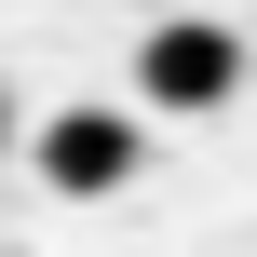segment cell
Returning a JSON list of instances; mask_svg holds the SVG:
<instances>
[{"instance_id": "1", "label": "cell", "mask_w": 257, "mask_h": 257, "mask_svg": "<svg viewBox=\"0 0 257 257\" xmlns=\"http://www.w3.org/2000/svg\"><path fill=\"white\" fill-rule=\"evenodd\" d=\"M136 81H149L163 122H217V108L244 95V41H230L217 14H163V27L136 41Z\"/></svg>"}, {"instance_id": "2", "label": "cell", "mask_w": 257, "mask_h": 257, "mask_svg": "<svg viewBox=\"0 0 257 257\" xmlns=\"http://www.w3.org/2000/svg\"><path fill=\"white\" fill-rule=\"evenodd\" d=\"M136 176V108H54L41 122V190L54 203H108Z\"/></svg>"}, {"instance_id": "3", "label": "cell", "mask_w": 257, "mask_h": 257, "mask_svg": "<svg viewBox=\"0 0 257 257\" xmlns=\"http://www.w3.org/2000/svg\"><path fill=\"white\" fill-rule=\"evenodd\" d=\"M0 149H14V108H0Z\"/></svg>"}]
</instances>
